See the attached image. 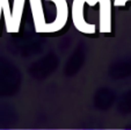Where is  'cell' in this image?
Returning <instances> with one entry per match:
<instances>
[{"mask_svg":"<svg viewBox=\"0 0 131 130\" xmlns=\"http://www.w3.org/2000/svg\"><path fill=\"white\" fill-rule=\"evenodd\" d=\"M128 1H131V0H114V6L115 7H124Z\"/></svg>","mask_w":131,"mask_h":130,"instance_id":"cell-7","label":"cell"},{"mask_svg":"<svg viewBox=\"0 0 131 130\" xmlns=\"http://www.w3.org/2000/svg\"><path fill=\"white\" fill-rule=\"evenodd\" d=\"M85 0H73L71 7V16L75 29L82 34L93 35L96 32V27L93 23H88L84 17V5Z\"/></svg>","mask_w":131,"mask_h":130,"instance_id":"cell-1","label":"cell"},{"mask_svg":"<svg viewBox=\"0 0 131 130\" xmlns=\"http://www.w3.org/2000/svg\"><path fill=\"white\" fill-rule=\"evenodd\" d=\"M25 4H26V0H13L12 17H13V28H14V34L15 33L20 32L21 20H22Z\"/></svg>","mask_w":131,"mask_h":130,"instance_id":"cell-5","label":"cell"},{"mask_svg":"<svg viewBox=\"0 0 131 130\" xmlns=\"http://www.w3.org/2000/svg\"><path fill=\"white\" fill-rule=\"evenodd\" d=\"M30 11H31V16L34 21L35 32L38 34H44L45 28V19H44V11H43L42 0H29Z\"/></svg>","mask_w":131,"mask_h":130,"instance_id":"cell-4","label":"cell"},{"mask_svg":"<svg viewBox=\"0 0 131 130\" xmlns=\"http://www.w3.org/2000/svg\"><path fill=\"white\" fill-rule=\"evenodd\" d=\"M99 8V30L103 34L111 32V0H97Z\"/></svg>","mask_w":131,"mask_h":130,"instance_id":"cell-3","label":"cell"},{"mask_svg":"<svg viewBox=\"0 0 131 130\" xmlns=\"http://www.w3.org/2000/svg\"><path fill=\"white\" fill-rule=\"evenodd\" d=\"M51 1L56 6V19L50 23H47L44 28V34H51L62 30L66 26L69 20V5L67 0H47Z\"/></svg>","mask_w":131,"mask_h":130,"instance_id":"cell-2","label":"cell"},{"mask_svg":"<svg viewBox=\"0 0 131 130\" xmlns=\"http://www.w3.org/2000/svg\"><path fill=\"white\" fill-rule=\"evenodd\" d=\"M0 6L1 11L5 16V26L6 32L9 34H14V28H13V17H12V9L9 8V1L8 0H0Z\"/></svg>","mask_w":131,"mask_h":130,"instance_id":"cell-6","label":"cell"}]
</instances>
